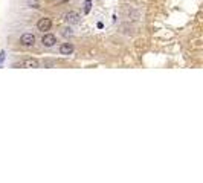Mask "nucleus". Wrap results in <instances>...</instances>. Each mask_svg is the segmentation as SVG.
Masks as SVG:
<instances>
[{
	"instance_id": "1",
	"label": "nucleus",
	"mask_w": 203,
	"mask_h": 183,
	"mask_svg": "<svg viewBox=\"0 0 203 183\" xmlns=\"http://www.w3.org/2000/svg\"><path fill=\"white\" fill-rule=\"evenodd\" d=\"M14 67H24V69H37L40 67V61L37 58H26L20 63L14 64Z\"/></svg>"
},
{
	"instance_id": "2",
	"label": "nucleus",
	"mask_w": 203,
	"mask_h": 183,
	"mask_svg": "<svg viewBox=\"0 0 203 183\" xmlns=\"http://www.w3.org/2000/svg\"><path fill=\"white\" fill-rule=\"evenodd\" d=\"M20 44L23 46V48H32V46L35 44V35L31 34V32H26L20 37Z\"/></svg>"
},
{
	"instance_id": "3",
	"label": "nucleus",
	"mask_w": 203,
	"mask_h": 183,
	"mask_svg": "<svg viewBox=\"0 0 203 183\" xmlns=\"http://www.w3.org/2000/svg\"><path fill=\"white\" fill-rule=\"evenodd\" d=\"M64 22L67 24H78L79 22H81V15H79L76 11H69L64 15Z\"/></svg>"
},
{
	"instance_id": "4",
	"label": "nucleus",
	"mask_w": 203,
	"mask_h": 183,
	"mask_svg": "<svg viewBox=\"0 0 203 183\" xmlns=\"http://www.w3.org/2000/svg\"><path fill=\"white\" fill-rule=\"evenodd\" d=\"M41 44L45 46V48H54V46L57 44V37L54 34L46 32L45 35L41 37Z\"/></svg>"
},
{
	"instance_id": "5",
	"label": "nucleus",
	"mask_w": 203,
	"mask_h": 183,
	"mask_svg": "<svg viewBox=\"0 0 203 183\" xmlns=\"http://www.w3.org/2000/svg\"><path fill=\"white\" fill-rule=\"evenodd\" d=\"M50 27H52V20L48 17H43L37 22V29L40 32H48V31H50Z\"/></svg>"
},
{
	"instance_id": "6",
	"label": "nucleus",
	"mask_w": 203,
	"mask_h": 183,
	"mask_svg": "<svg viewBox=\"0 0 203 183\" xmlns=\"http://www.w3.org/2000/svg\"><path fill=\"white\" fill-rule=\"evenodd\" d=\"M60 53L61 55H72L73 53V46L70 43H63L60 46Z\"/></svg>"
},
{
	"instance_id": "7",
	"label": "nucleus",
	"mask_w": 203,
	"mask_h": 183,
	"mask_svg": "<svg viewBox=\"0 0 203 183\" xmlns=\"http://www.w3.org/2000/svg\"><path fill=\"white\" fill-rule=\"evenodd\" d=\"M90 6H92V2H90V0H86V8H84V12L86 14L90 12Z\"/></svg>"
},
{
	"instance_id": "8",
	"label": "nucleus",
	"mask_w": 203,
	"mask_h": 183,
	"mask_svg": "<svg viewBox=\"0 0 203 183\" xmlns=\"http://www.w3.org/2000/svg\"><path fill=\"white\" fill-rule=\"evenodd\" d=\"M63 35H64V37H72L73 32H72V29H70V27H69V29L66 27V29H63Z\"/></svg>"
},
{
	"instance_id": "9",
	"label": "nucleus",
	"mask_w": 203,
	"mask_h": 183,
	"mask_svg": "<svg viewBox=\"0 0 203 183\" xmlns=\"http://www.w3.org/2000/svg\"><path fill=\"white\" fill-rule=\"evenodd\" d=\"M58 3H66V2H69V0H57Z\"/></svg>"
}]
</instances>
